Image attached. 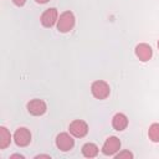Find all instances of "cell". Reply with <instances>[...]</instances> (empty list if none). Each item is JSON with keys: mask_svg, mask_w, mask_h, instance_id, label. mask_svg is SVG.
<instances>
[{"mask_svg": "<svg viewBox=\"0 0 159 159\" xmlns=\"http://www.w3.org/2000/svg\"><path fill=\"white\" fill-rule=\"evenodd\" d=\"M91 92H92L94 98H97V99H106L109 96V93H111V88H109V84L106 81L98 80V81H94L92 83Z\"/></svg>", "mask_w": 159, "mask_h": 159, "instance_id": "1", "label": "cell"}, {"mask_svg": "<svg viewBox=\"0 0 159 159\" xmlns=\"http://www.w3.org/2000/svg\"><path fill=\"white\" fill-rule=\"evenodd\" d=\"M75 26V15L71 11H65L57 20V30L60 32H68Z\"/></svg>", "mask_w": 159, "mask_h": 159, "instance_id": "2", "label": "cell"}, {"mask_svg": "<svg viewBox=\"0 0 159 159\" xmlns=\"http://www.w3.org/2000/svg\"><path fill=\"white\" fill-rule=\"evenodd\" d=\"M68 130H70V133L73 137H76V138H83L88 133V125H87V123L84 120L76 119V120L71 122V124L68 127Z\"/></svg>", "mask_w": 159, "mask_h": 159, "instance_id": "3", "label": "cell"}, {"mask_svg": "<svg viewBox=\"0 0 159 159\" xmlns=\"http://www.w3.org/2000/svg\"><path fill=\"white\" fill-rule=\"evenodd\" d=\"M14 142L17 147H27L31 142V133L27 128H17L14 133Z\"/></svg>", "mask_w": 159, "mask_h": 159, "instance_id": "4", "label": "cell"}, {"mask_svg": "<svg viewBox=\"0 0 159 159\" xmlns=\"http://www.w3.org/2000/svg\"><path fill=\"white\" fill-rule=\"evenodd\" d=\"M119 149H120V140L117 137H109L106 139L102 147V153L104 155H116Z\"/></svg>", "mask_w": 159, "mask_h": 159, "instance_id": "5", "label": "cell"}, {"mask_svg": "<svg viewBox=\"0 0 159 159\" xmlns=\"http://www.w3.org/2000/svg\"><path fill=\"white\" fill-rule=\"evenodd\" d=\"M75 145V140L73 138L68 134V133H60L57 137H56V147L62 150V152H68L73 148Z\"/></svg>", "mask_w": 159, "mask_h": 159, "instance_id": "6", "label": "cell"}, {"mask_svg": "<svg viewBox=\"0 0 159 159\" xmlns=\"http://www.w3.org/2000/svg\"><path fill=\"white\" fill-rule=\"evenodd\" d=\"M57 20H58V12L55 7H50L45 10L40 17V21L45 27H52L57 22Z\"/></svg>", "mask_w": 159, "mask_h": 159, "instance_id": "7", "label": "cell"}, {"mask_svg": "<svg viewBox=\"0 0 159 159\" xmlns=\"http://www.w3.org/2000/svg\"><path fill=\"white\" fill-rule=\"evenodd\" d=\"M47 109L46 103L42 99H31L27 103V111L32 116H42Z\"/></svg>", "mask_w": 159, "mask_h": 159, "instance_id": "8", "label": "cell"}, {"mask_svg": "<svg viewBox=\"0 0 159 159\" xmlns=\"http://www.w3.org/2000/svg\"><path fill=\"white\" fill-rule=\"evenodd\" d=\"M135 56L142 62H147L153 56V50L148 43H139L135 46Z\"/></svg>", "mask_w": 159, "mask_h": 159, "instance_id": "9", "label": "cell"}, {"mask_svg": "<svg viewBox=\"0 0 159 159\" xmlns=\"http://www.w3.org/2000/svg\"><path fill=\"white\" fill-rule=\"evenodd\" d=\"M112 127L116 130H118V132L124 130L128 127V118H127V116L123 114V113L114 114L113 118H112Z\"/></svg>", "mask_w": 159, "mask_h": 159, "instance_id": "10", "label": "cell"}, {"mask_svg": "<svg viewBox=\"0 0 159 159\" xmlns=\"http://www.w3.org/2000/svg\"><path fill=\"white\" fill-rule=\"evenodd\" d=\"M11 143V134L5 127H0V149H5Z\"/></svg>", "mask_w": 159, "mask_h": 159, "instance_id": "11", "label": "cell"}, {"mask_svg": "<svg viewBox=\"0 0 159 159\" xmlns=\"http://www.w3.org/2000/svg\"><path fill=\"white\" fill-rule=\"evenodd\" d=\"M82 154L86 158H94L98 154V147L94 143H86L82 147Z\"/></svg>", "mask_w": 159, "mask_h": 159, "instance_id": "12", "label": "cell"}, {"mask_svg": "<svg viewBox=\"0 0 159 159\" xmlns=\"http://www.w3.org/2000/svg\"><path fill=\"white\" fill-rule=\"evenodd\" d=\"M148 137L152 142L154 143H158L159 142V123H153L150 127H149V130H148Z\"/></svg>", "mask_w": 159, "mask_h": 159, "instance_id": "13", "label": "cell"}, {"mask_svg": "<svg viewBox=\"0 0 159 159\" xmlns=\"http://www.w3.org/2000/svg\"><path fill=\"white\" fill-rule=\"evenodd\" d=\"M114 157H116V159H122V158L132 159V158H133V154H132L129 150H123V152H119V153H117Z\"/></svg>", "mask_w": 159, "mask_h": 159, "instance_id": "14", "label": "cell"}, {"mask_svg": "<svg viewBox=\"0 0 159 159\" xmlns=\"http://www.w3.org/2000/svg\"><path fill=\"white\" fill-rule=\"evenodd\" d=\"M12 2H14L16 6H22V5H25L26 0H12Z\"/></svg>", "mask_w": 159, "mask_h": 159, "instance_id": "15", "label": "cell"}, {"mask_svg": "<svg viewBox=\"0 0 159 159\" xmlns=\"http://www.w3.org/2000/svg\"><path fill=\"white\" fill-rule=\"evenodd\" d=\"M35 158H36V159H39V158H47V159H51V157H50V155H46V154H41V155H36Z\"/></svg>", "mask_w": 159, "mask_h": 159, "instance_id": "16", "label": "cell"}, {"mask_svg": "<svg viewBox=\"0 0 159 159\" xmlns=\"http://www.w3.org/2000/svg\"><path fill=\"white\" fill-rule=\"evenodd\" d=\"M11 158H20V159H24V155H20V154H12Z\"/></svg>", "mask_w": 159, "mask_h": 159, "instance_id": "17", "label": "cell"}, {"mask_svg": "<svg viewBox=\"0 0 159 159\" xmlns=\"http://www.w3.org/2000/svg\"><path fill=\"white\" fill-rule=\"evenodd\" d=\"M37 4H46V2H48L50 0H35Z\"/></svg>", "mask_w": 159, "mask_h": 159, "instance_id": "18", "label": "cell"}, {"mask_svg": "<svg viewBox=\"0 0 159 159\" xmlns=\"http://www.w3.org/2000/svg\"><path fill=\"white\" fill-rule=\"evenodd\" d=\"M158 48H159V41H158Z\"/></svg>", "mask_w": 159, "mask_h": 159, "instance_id": "19", "label": "cell"}]
</instances>
